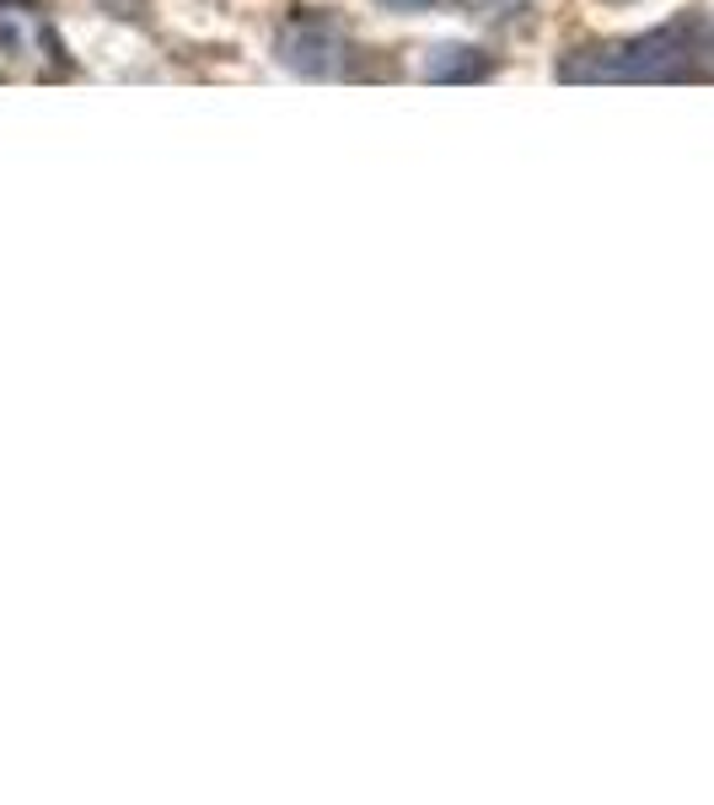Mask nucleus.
<instances>
[{"instance_id": "f257e3e1", "label": "nucleus", "mask_w": 714, "mask_h": 805, "mask_svg": "<svg viewBox=\"0 0 714 805\" xmlns=\"http://www.w3.org/2000/svg\"><path fill=\"white\" fill-rule=\"evenodd\" d=\"M564 81H704L714 76V28L704 17H677L623 43L575 49L559 64Z\"/></svg>"}, {"instance_id": "f03ea898", "label": "nucleus", "mask_w": 714, "mask_h": 805, "mask_svg": "<svg viewBox=\"0 0 714 805\" xmlns=\"http://www.w3.org/2000/svg\"><path fill=\"white\" fill-rule=\"evenodd\" d=\"M280 60L290 64L296 76L323 81V76H344L349 43H344V32H339L334 17H311V6H296L290 28L280 32Z\"/></svg>"}, {"instance_id": "7ed1b4c3", "label": "nucleus", "mask_w": 714, "mask_h": 805, "mask_svg": "<svg viewBox=\"0 0 714 805\" xmlns=\"http://www.w3.org/2000/svg\"><path fill=\"white\" fill-rule=\"evenodd\" d=\"M495 54H484V49H440L430 60V81L440 87H478V81H489L495 76Z\"/></svg>"}, {"instance_id": "20e7f679", "label": "nucleus", "mask_w": 714, "mask_h": 805, "mask_svg": "<svg viewBox=\"0 0 714 805\" xmlns=\"http://www.w3.org/2000/svg\"><path fill=\"white\" fill-rule=\"evenodd\" d=\"M387 11H430V6H440V0H381Z\"/></svg>"}]
</instances>
